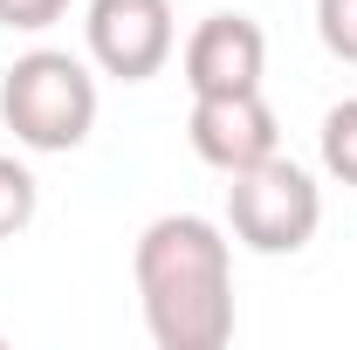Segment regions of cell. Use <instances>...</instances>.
Wrapping results in <instances>:
<instances>
[{
  "label": "cell",
  "instance_id": "6da1fadb",
  "mask_svg": "<svg viewBox=\"0 0 357 350\" xmlns=\"http://www.w3.org/2000/svg\"><path fill=\"white\" fill-rule=\"evenodd\" d=\"M137 296L158 350H220L234 337L227 241L199 213H165L137 234Z\"/></svg>",
  "mask_w": 357,
  "mask_h": 350
},
{
  "label": "cell",
  "instance_id": "7a4b0ae2",
  "mask_svg": "<svg viewBox=\"0 0 357 350\" xmlns=\"http://www.w3.org/2000/svg\"><path fill=\"white\" fill-rule=\"evenodd\" d=\"M0 117L7 131L35 151H76L96 124V83L76 55L62 48H35L0 76Z\"/></svg>",
  "mask_w": 357,
  "mask_h": 350
},
{
  "label": "cell",
  "instance_id": "3957f363",
  "mask_svg": "<svg viewBox=\"0 0 357 350\" xmlns=\"http://www.w3.org/2000/svg\"><path fill=\"white\" fill-rule=\"evenodd\" d=\"M227 220H234V234H241L248 248H261V254H296L316 234V220H323V199H316V185H310L303 165H289V158L268 151L261 165L234 172V185H227Z\"/></svg>",
  "mask_w": 357,
  "mask_h": 350
},
{
  "label": "cell",
  "instance_id": "277c9868",
  "mask_svg": "<svg viewBox=\"0 0 357 350\" xmlns=\"http://www.w3.org/2000/svg\"><path fill=\"white\" fill-rule=\"evenodd\" d=\"M89 55L117 83L158 76L172 55V0H89Z\"/></svg>",
  "mask_w": 357,
  "mask_h": 350
},
{
  "label": "cell",
  "instance_id": "5b68a950",
  "mask_svg": "<svg viewBox=\"0 0 357 350\" xmlns=\"http://www.w3.org/2000/svg\"><path fill=\"white\" fill-rule=\"evenodd\" d=\"M192 151L206 165H220L227 178L261 165L275 151V110L261 103V89H234V96H192Z\"/></svg>",
  "mask_w": 357,
  "mask_h": 350
},
{
  "label": "cell",
  "instance_id": "8992f818",
  "mask_svg": "<svg viewBox=\"0 0 357 350\" xmlns=\"http://www.w3.org/2000/svg\"><path fill=\"white\" fill-rule=\"evenodd\" d=\"M268 42L248 14H206L185 42V83L192 96H234V89H261Z\"/></svg>",
  "mask_w": 357,
  "mask_h": 350
},
{
  "label": "cell",
  "instance_id": "52a82bcc",
  "mask_svg": "<svg viewBox=\"0 0 357 350\" xmlns=\"http://www.w3.org/2000/svg\"><path fill=\"white\" fill-rule=\"evenodd\" d=\"M323 165L344 178V185H357V96L323 117Z\"/></svg>",
  "mask_w": 357,
  "mask_h": 350
},
{
  "label": "cell",
  "instance_id": "ba28073f",
  "mask_svg": "<svg viewBox=\"0 0 357 350\" xmlns=\"http://www.w3.org/2000/svg\"><path fill=\"white\" fill-rule=\"evenodd\" d=\"M28 220H35V178L21 172L14 158H0V241L21 234Z\"/></svg>",
  "mask_w": 357,
  "mask_h": 350
},
{
  "label": "cell",
  "instance_id": "9c48e42d",
  "mask_svg": "<svg viewBox=\"0 0 357 350\" xmlns=\"http://www.w3.org/2000/svg\"><path fill=\"white\" fill-rule=\"evenodd\" d=\"M316 28H323V48L357 62V0H316Z\"/></svg>",
  "mask_w": 357,
  "mask_h": 350
},
{
  "label": "cell",
  "instance_id": "30bf717a",
  "mask_svg": "<svg viewBox=\"0 0 357 350\" xmlns=\"http://www.w3.org/2000/svg\"><path fill=\"white\" fill-rule=\"evenodd\" d=\"M62 7L69 0H0V21L7 28H48V21H62Z\"/></svg>",
  "mask_w": 357,
  "mask_h": 350
}]
</instances>
